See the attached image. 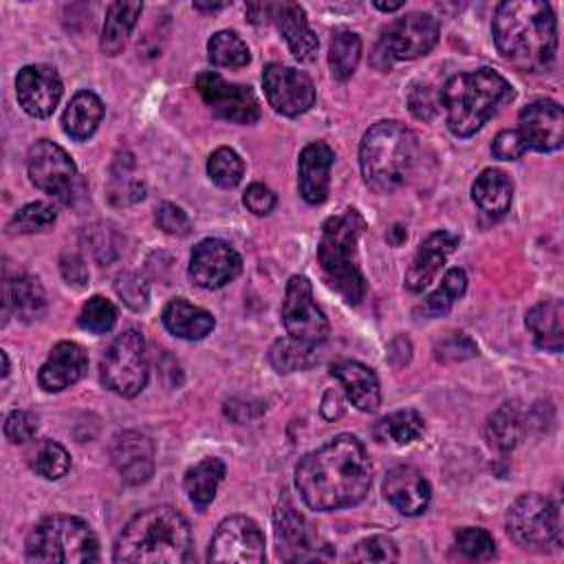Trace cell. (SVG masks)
Instances as JSON below:
<instances>
[{"label":"cell","mask_w":564,"mask_h":564,"mask_svg":"<svg viewBox=\"0 0 564 564\" xmlns=\"http://www.w3.org/2000/svg\"><path fill=\"white\" fill-rule=\"evenodd\" d=\"M101 117H104L101 99L90 90H79L68 101V106L62 115V128L70 139L84 141L95 134Z\"/></svg>","instance_id":"obj_31"},{"label":"cell","mask_w":564,"mask_h":564,"mask_svg":"<svg viewBox=\"0 0 564 564\" xmlns=\"http://www.w3.org/2000/svg\"><path fill=\"white\" fill-rule=\"evenodd\" d=\"M487 441L491 447L500 452H509L522 438V416L516 403H502L487 419Z\"/></svg>","instance_id":"obj_35"},{"label":"cell","mask_w":564,"mask_h":564,"mask_svg":"<svg viewBox=\"0 0 564 564\" xmlns=\"http://www.w3.org/2000/svg\"><path fill=\"white\" fill-rule=\"evenodd\" d=\"M37 432V416L26 410H13L4 419V436L11 443H26Z\"/></svg>","instance_id":"obj_48"},{"label":"cell","mask_w":564,"mask_h":564,"mask_svg":"<svg viewBox=\"0 0 564 564\" xmlns=\"http://www.w3.org/2000/svg\"><path fill=\"white\" fill-rule=\"evenodd\" d=\"M425 430L423 416L416 410H397L383 419H379L372 427V434L379 443L390 445H408L416 441Z\"/></svg>","instance_id":"obj_34"},{"label":"cell","mask_w":564,"mask_h":564,"mask_svg":"<svg viewBox=\"0 0 564 564\" xmlns=\"http://www.w3.org/2000/svg\"><path fill=\"white\" fill-rule=\"evenodd\" d=\"M454 546L460 555L476 562H489L496 557L494 538L478 527H463L454 533Z\"/></svg>","instance_id":"obj_42"},{"label":"cell","mask_w":564,"mask_h":564,"mask_svg":"<svg viewBox=\"0 0 564 564\" xmlns=\"http://www.w3.org/2000/svg\"><path fill=\"white\" fill-rule=\"evenodd\" d=\"M361 57V40L357 33L348 31V29H339L333 33L330 44H328V66H330V75L337 82H346Z\"/></svg>","instance_id":"obj_36"},{"label":"cell","mask_w":564,"mask_h":564,"mask_svg":"<svg viewBox=\"0 0 564 564\" xmlns=\"http://www.w3.org/2000/svg\"><path fill=\"white\" fill-rule=\"evenodd\" d=\"M154 220H156L159 229H163L165 234H172V236H187L192 231L189 216L174 203H161L156 207Z\"/></svg>","instance_id":"obj_47"},{"label":"cell","mask_w":564,"mask_h":564,"mask_svg":"<svg viewBox=\"0 0 564 564\" xmlns=\"http://www.w3.org/2000/svg\"><path fill=\"white\" fill-rule=\"evenodd\" d=\"M223 478H225V463L220 458L209 456V458L198 460L194 467L187 469L185 480H183L189 502L198 511H205L207 505L214 500L216 489Z\"/></svg>","instance_id":"obj_32"},{"label":"cell","mask_w":564,"mask_h":564,"mask_svg":"<svg viewBox=\"0 0 564 564\" xmlns=\"http://www.w3.org/2000/svg\"><path fill=\"white\" fill-rule=\"evenodd\" d=\"M375 7L379 11H397V9L403 7V2H375Z\"/></svg>","instance_id":"obj_57"},{"label":"cell","mask_w":564,"mask_h":564,"mask_svg":"<svg viewBox=\"0 0 564 564\" xmlns=\"http://www.w3.org/2000/svg\"><path fill=\"white\" fill-rule=\"evenodd\" d=\"M0 357H2V379L9 375V357H7V352L2 350L0 352Z\"/></svg>","instance_id":"obj_58"},{"label":"cell","mask_w":564,"mask_h":564,"mask_svg":"<svg viewBox=\"0 0 564 564\" xmlns=\"http://www.w3.org/2000/svg\"><path fill=\"white\" fill-rule=\"evenodd\" d=\"M527 328L538 348L560 352L564 346V304L562 300H542L527 313Z\"/></svg>","instance_id":"obj_27"},{"label":"cell","mask_w":564,"mask_h":564,"mask_svg":"<svg viewBox=\"0 0 564 564\" xmlns=\"http://www.w3.org/2000/svg\"><path fill=\"white\" fill-rule=\"evenodd\" d=\"M372 485V465L361 441L337 434L295 465V487L313 511L359 505Z\"/></svg>","instance_id":"obj_1"},{"label":"cell","mask_w":564,"mask_h":564,"mask_svg":"<svg viewBox=\"0 0 564 564\" xmlns=\"http://www.w3.org/2000/svg\"><path fill=\"white\" fill-rule=\"evenodd\" d=\"M11 311L24 322H31L44 315L46 293L37 278L18 275L13 282L4 284V319Z\"/></svg>","instance_id":"obj_30"},{"label":"cell","mask_w":564,"mask_h":564,"mask_svg":"<svg viewBox=\"0 0 564 564\" xmlns=\"http://www.w3.org/2000/svg\"><path fill=\"white\" fill-rule=\"evenodd\" d=\"M364 231V218L355 207H348L339 216H330L319 236L317 262L324 271L326 282L348 302L359 304L366 284L359 271L357 242Z\"/></svg>","instance_id":"obj_6"},{"label":"cell","mask_w":564,"mask_h":564,"mask_svg":"<svg viewBox=\"0 0 564 564\" xmlns=\"http://www.w3.org/2000/svg\"><path fill=\"white\" fill-rule=\"evenodd\" d=\"M112 560L119 564H181L192 560V529L167 505L139 511L121 529Z\"/></svg>","instance_id":"obj_3"},{"label":"cell","mask_w":564,"mask_h":564,"mask_svg":"<svg viewBox=\"0 0 564 564\" xmlns=\"http://www.w3.org/2000/svg\"><path fill=\"white\" fill-rule=\"evenodd\" d=\"M335 152L326 141L308 143L297 159V187L308 205L326 200Z\"/></svg>","instance_id":"obj_23"},{"label":"cell","mask_w":564,"mask_h":564,"mask_svg":"<svg viewBox=\"0 0 564 564\" xmlns=\"http://www.w3.org/2000/svg\"><path fill=\"white\" fill-rule=\"evenodd\" d=\"M267 553H264V535L260 531V527L245 516H231L225 518L212 542H209V551H207V560L209 562H238V564H247V562H264Z\"/></svg>","instance_id":"obj_13"},{"label":"cell","mask_w":564,"mask_h":564,"mask_svg":"<svg viewBox=\"0 0 564 564\" xmlns=\"http://www.w3.org/2000/svg\"><path fill=\"white\" fill-rule=\"evenodd\" d=\"M416 159V137L399 121H377L361 139L359 167L366 185L390 194L405 183Z\"/></svg>","instance_id":"obj_5"},{"label":"cell","mask_w":564,"mask_h":564,"mask_svg":"<svg viewBox=\"0 0 564 564\" xmlns=\"http://www.w3.org/2000/svg\"><path fill=\"white\" fill-rule=\"evenodd\" d=\"M269 359L278 372H293V370L308 368L317 359V355L313 348H306L293 341L291 337H284L271 346Z\"/></svg>","instance_id":"obj_40"},{"label":"cell","mask_w":564,"mask_h":564,"mask_svg":"<svg viewBox=\"0 0 564 564\" xmlns=\"http://www.w3.org/2000/svg\"><path fill=\"white\" fill-rule=\"evenodd\" d=\"M62 275L68 280V284H77V286H84L88 280V271H86L82 258L75 253L62 258Z\"/></svg>","instance_id":"obj_53"},{"label":"cell","mask_w":564,"mask_h":564,"mask_svg":"<svg viewBox=\"0 0 564 564\" xmlns=\"http://www.w3.org/2000/svg\"><path fill=\"white\" fill-rule=\"evenodd\" d=\"M117 293L121 295V300L132 306L134 311L145 308L148 304V284L141 275L137 273H123L117 278Z\"/></svg>","instance_id":"obj_49"},{"label":"cell","mask_w":564,"mask_h":564,"mask_svg":"<svg viewBox=\"0 0 564 564\" xmlns=\"http://www.w3.org/2000/svg\"><path fill=\"white\" fill-rule=\"evenodd\" d=\"M196 90L220 119L247 126L260 117V106L253 90L249 86L231 84L214 70H203L196 77Z\"/></svg>","instance_id":"obj_14"},{"label":"cell","mask_w":564,"mask_h":564,"mask_svg":"<svg viewBox=\"0 0 564 564\" xmlns=\"http://www.w3.org/2000/svg\"><path fill=\"white\" fill-rule=\"evenodd\" d=\"M247 15L251 22L262 24L271 20V2H258V4H249L247 7Z\"/></svg>","instance_id":"obj_55"},{"label":"cell","mask_w":564,"mask_h":564,"mask_svg":"<svg viewBox=\"0 0 564 564\" xmlns=\"http://www.w3.org/2000/svg\"><path fill=\"white\" fill-rule=\"evenodd\" d=\"M227 4L225 2H218V4H205V2H194V9H198V11H220V9H225Z\"/></svg>","instance_id":"obj_56"},{"label":"cell","mask_w":564,"mask_h":564,"mask_svg":"<svg viewBox=\"0 0 564 564\" xmlns=\"http://www.w3.org/2000/svg\"><path fill=\"white\" fill-rule=\"evenodd\" d=\"M88 368V357L84 348L75 341H59L51 348L46 361L37 372L40 388L46 392H62L75 386Z\"/></svg>","instance_id":"obj_22"},{"label":"cell","mask_w":564,"mask_h":564,"mask_svg":"<svg viewBox=\"0 0 564 564\" xmlns=\"http://www.w3.org/2000/svg\"><path fill=\"white\" fill-rule=\"evenodd\" d=\"M471 355H476V346L463 333H452L436 346V359H441V361H456V359H465Z\"/></svg>","instance_id":"obj_51"},{"label":"cell","mask_w":564,"mask_h":564,"mask_svg":"<svg viewBox=\"0 0 564 564\" xmlns=\"http://www.w3.org/2000/svg\"><path fill=\"white\" fill-rule=\"evenodd\" d=\"M471 198L480 207V212L489 216H502L507 214L513 198L511 178L502 170L487 167L476 176L471 185Z\"/></svg>","instance_id":"obj_29"},{"label":"cell","mask_w":564,"mask_h":564,"mask_svg":"<svg viewBox=\"0 0 564 564\" xmlns=\"http://www.w3.org/2000/svg\"><path fill=\"white\" fill-rule=\"evenodd\" d=\"M207 174L218 187H236L242 181L245 163L231 148H216L207 159Z\"/></svg>","instance_id":"obj_39"},{"label":"cell","mask_w":564,"mask_h":564,"mask_svg":"<svg viewBox=\"0 0 564 564\" xmlns=\"http://www.w3.org/2000/svg\"><path fill=\"white\" fill-rule=\"evenodd\" d=\"M456 245H458V236H454L452 231L438 229V231L430 234L419 245V249L405 271V286L412 293H419L425 286H430V282H434V278L438 275L447 256L456 249Z\"/></svg>","instance_id":"obj_21"},{"label":"cell","mask_w":564,"mask_h":564,"mask_svg":"<svg viewBox=\"0 0 564 564\" xmlns=\"http://www.w3.org/2000/svg\"><path fill=\"white\" fill-rule=\"evenodd\" d=\"M31 467L46 480H57L70 469L68 452L55 441H42L31 458Z\"/></svg>","instance_id":"obj_41"},{"label":"cell","mask_w":564,"mask_h":564,"mask_svg":"<svg viewBox=\"0 0 564 564\" xmlns=\"http://www.w3.org/2000/svg\"><path fill=\"white\" fill-rule=\"evenodd\" d=\"M511 84L491 68L458 73L441 88V106L454 137L476 134L505 104L513 99Z\"/></svg>","instance_id":"obj_4"},{"label":"cell","mask_w":564,"mask_h":564,"mask_svg":"<svg viewBox=\"0 0 564 564\" xmlns=\"http://www.w3.org/2000/svg\"><path fill=\"white\" fill-rule=\"evenodd\" d=\"M79 326L88 333L95 335H104L108 333L115 322H117V308L110 300L101 297V295H93L79 311Z\"/></svg>","instance_id":"obj_44"},{"label":"cell","mask_w":564,"mask_h":564,"mask_svg":"<svg viewBox=\"0 0 564 564\" xmlns=\"http://www.w3.org/2000/svg\"><path fill=\"white\" fill-rule=\"evenodd\" d=\"M55 218H57V214H55L53 205H48L44 200H35V203L20 207L13 214L9 229L13 234H35V231L48 229L55 223Z\"/></svg>","instance_id":"obj_43"},{"label":"cell","mask_w":564,"mask_h":564,"mask_svg":"<svg viewBox=\"0 0 564 564\" xmlns=\"http://www.w3.org/2000/svg\"><path fill=\"white\" fill-rule=\"evenodd\" d=\"M145 341L137 328L117 335L99 361L101 383L119 397H137L148 383Z\"/></svg>","instance_id":"obj_9"},{"label":"cell","mask_w":564,"mask_h":564,"mask_svg":"<svg viewBox=\"0 0 564 564\" xmlns=\"http://www.w3.org/2000/svg\"><path fill=\"white\" fill-rule=\"evenodd\" d=\"M207 55L214 66H223V68H242L251 59L249 46L234 31L214 33L207 42Z\"/></svg>","instance_id":"obj_37"},{"label":"cell","mask_w":564,"mask_h":564,"mask_svg":"<svg viewBox=\"0 0 564 564\" xmlns=\"http://www.w3.org/2000/svg\"><path fill=\"white\" fill-rule=\"evenodd\" d=\"M397 557H399L397 544L388 535L364 538L348 553V560H352V562H386L388 564V562H397Z\"/></svg>","instance_id":"obj_45"},{"label":"cell","mask_w":564,"mask_h":564,"mask_svg":"<svg viewBox=\"0 0 564 564\" xmlns=\"http://www.w3.org/2000/svg\"><path fill=\"white\" fill-rule=\"evenodd\" d=\"M64 86L57 70L48 64H29L18 70L15 97L31 117H51L62 99Z\"/></svg>","instance_id":"obj_17"},{"label":"cell","mask_w":564,"mask_h":564,"mask_svg":"<svg viewBox=\"0 0 564 564\" xmlns=\"http://www.w3.org/2000/svg\"><path fill=\"white\" fill-rule=\"evenodd\" d=\"M26 172L31 183L51 198L64 205H73L77 200L82 187L79 172L66 150L55 141L40 139L29 148Z\"/></svg>","instance_id":"obj_10"},{"label":"cell","mask_w":564,"mask_h":564,"mask_svg":"<svg viewBox=\"0 0 564 564\" xmlns=\"http://www.w3.org/2000/svg\"><path fill=\"white\" fill-rule=\"evenodd\" d=\"M507 533L522 549L544 551L560 546V507L540 494H522L507 511Z\"/></svg>","instance_id":"obj_8"},{"label":"cell","mask_w":564,"mask_h":564,"mask_svg":"<svg viewBox=\"0 0 564 564\" xmlns=\"http://www.w3.org/2000/svg\"><path fill=\"white\" fill-rule=\"evenodd\" d=\"M491 33L498 53L518 70L542 73L553 66L557 22L551 4L540 0L500 2Z\"/></svg>","instance_id":"obj_2"},{"label":"cell","mask_w":564,"mask_h":564,"mask_svg":"<svg viewBox=\"0 0 564 564\" xmlns=\"http://www.w3.org/2000/svg\"><path fill=\"white\" fill-rule=\"evenodd\" d=\"M163 326L172 335L194 341L207 337L214 330L216 322L209 311L189 304L185 297H176L163 308Z\"/></svg>","instance_id":"obj_28"},{"label":"cell","mask_w":564,"mask_h":564,"mask_svg":"<svg viewBox=\"0 0 564 564\" xmlns=\"http://www.w3.org/2000/svg\"><path fill=\"white\" fill-rule=\"evenodd\" d=\"M262 86L269 106L284 117L304 115L315 101L311 77L291 66L269 64L262 73Z\"/></svg>","instance_id":"obj_15"},{"label":"cell","mask_w":564,"mask_h":564,"mask_svg":"<svg viewBox=\"0 0 564 564\" xmlns=\"http://www.w3.org/2000/svg\"><path fill=\"white\" fill-rule=\"evenodd\" d=\"M341 412H344L341 394H339L337 390H328V392L324 394V399H322V414H324V419L335 421V419L341 416Z\"/></svg>","instance_id":"obj_54"},{"label":"cell","mask_w":564,"mask_h":564,"mask_svg":"<svg viewBox=\"0 0 564 564\" xmlns=\"http://www.w3.org/2000/svg\"><path fill=\"white\" fill-rule=\"evenodd\" d=\"M242 269L240 253L220 238H205L200 240L192 256L187 275L200 289H220L231 282Z\"/></svg>","instance_id":"obj_16"},{"label":"cell","mask_w":564,"mask_h":564,"mask_svg":"<svg viewBox=\"0 0 564 564\" xmlns=\"http://www.w3.org/2000/svg\"><path fill=\"white\" fill-rule=\"evenodd\" d=\"M465 289H467V275H465V271L458 269V267L449 269V271L443 275L441 284L425 297V302H423V313H425L427 317H441V315H445V313L456 304V300L463 297Z\"/></svg>","instance_id":"obj_38"},{"label":"cell","mask_w":564,"mask_h":564,"mask_svg":"<svg viewBox=\"0 0 564 564\" xmlns=\"http://www.w3.org/2000/svg\"><path fill=\"white\" fill-rule=\"evenodd\" d=\"M242 203L245 207L256 214V216H267L273 207H275V194L262 185V183H251L247 189H245V196H242Z\"/></svg>","instance_id":"obj_52"},{"label":"cell","mask_w":564,"mask_h":564,"mask_svg":"<svg viewBox=\"0 0 564 564\" xmlns=\"http://www.w3.org/2000/svg\"><path fill=\"white\" fill-rule=\"evenodd\" d=\"M438 20L430 13H408L383 31L379 44L375 46L372 64L386 70L392 62L427 55L438 42Z\"/></svg>","instance_id":"obj_11"},{"label":"cell","mask_w":564,"mask_h":564,"mask_svg":"<svg viewBox=\"0 0 564 564\" xmlns=\"http://www.w3.org/2000/svg\"><path fill=\"white\" fill-rule=\"evenodd\" d=\"M271 20L282 33L289 51L300 62H311L317 53L319 40L306 22V13L297 2H271Z\"/></svg>","instance_id":"obj_24"},{"label":"cell","mask_w":564,"mask_h":564,"mask_svg":"<svg viewBox=\"0 0 564 564\" xmlns=\"http://www.w3.org/2000/svg\"><path fill=\"white\" fill-rule=\"evenodd\" d=\"M282 324L286 335L306 346L317 350L328 337V319L324 317L322 308L313 300V286L308 278L293 275L286 282L284 300H282Z\"/></svg>","instance_id":"obj_12"},{"label":"cell","mask_w":564,"mask_h":564,"mask_svg":"<svg viewBox=\"0 0 564 564\" xmlns=\"http://www.w3.org/2000/svg\"><path fill=\"white\" fill-rule=\"evenodd\" d=\"M491 152L500 161H516L527 152V145L518 130H502L491 143Z\"/></svg>","instance_id":"obj_50"},{"label":"cell","mask_w":564,"mask_h":564,"mask_svg":"<svg viewBox=\"0 0 564 564\" xmlns=\"http://www.w3.org/2000/svg\"><path fill=\"white\" fill-rule=\"evenodd\" d=\"M383 496L399 513L419 516L427 509L432 489L416 467L397 465L383 478Z\"/></svg>","instance_id":"obj_20"},{"label":"cell","mask_w":564,"mask_h":564,"mask_svg":"<svg viewBox=\"0 0 564 564\" xmlns=\"http://www.w3.org/2000/svg\"><path fill=\"white\" fill-rule=\"evenodd\" d=\"M275 540H278V555L282 560L300 562V560L319 557L317 549L311 544L304 518L289 502H284L275 511Z\"/></svg>","instance_id":"obj_26"},{"label":"cell","mask_w":564,"mask_h":564,"mask_svg":"<svg viewBox=\"0 0 564 564\" xmlns=\"http://www.w3.org/2000/svg\"><path fill=\"white\" fill-rule=\"evenodd\" d=\"M330 375L341 383L350 403L361 412H375L381 403L379 379L372 368L364 366L361 361L344 359L330 366Z\"/></svg>","instance_id":"obj_25"},{"label":"cell","mask_w":564,"mask_h":564,"mask_svg":"<svg viewBox=\"0 0 564 564\" xmlns=\"http://www.w3.org/2000/svg\"><path fill=\"white\" fill-rule=\"evenodd\" d=\"M438 106H441V93H436L434 86L430 84H414L412 90L408 93V108L421 121L434 119L438 112Z\"/></svg>","instance_id":"obj_46"},{"label":"cell","mask_w":564,"mask_h":564,"mask_svg":"<svg viewBox=\"0 0 564 564\" xmlns=\"http://www.w3.org/2000/svg\"><path fill=\"white\" fill-rule=\"evenodd\" d=\"M24 553L29 562H97L99 542L84 520L75 516H48L26 535Z\"/></svg>","instance_id":"obj_7"},{"label":"cell","mask_w":564,"mask_h":564,"mask_svg":"<svg viewBox=\"0 0 564 564\" xmlns=\"http://www.w3.org/2000/svg\"><path fill=\"white\" fill-rule=\"evenodd\" d=\"M518 132L527 150L553 152L564 143V112L553 99H535L520 110Z\"/></svg>","instance_id":"obj_18"},{"label":"cell","mask_w":564,"mask_h":564,"mask_svg":"<svg viewBox=\"0 0 564 564\" xmlns=\"http://www.w3.org/2000/svg\"><path fill=\"white\" fill-rule=\"evenodd\" d=\"M110 458L123 482L141 485L154 471V445L139 430H123L110 443Z\"/></svg>","instance_id":"obj_19"},{"label":"cell","mask_w":564,"mask_h":564,"mask_svg":"<svg viewBox=\"0 0 564 564\" xmlns=\"http://www.w3.org/2000/svg\"><path fill=\"white\" fill-rule=\"evenodd\" d=\"M141 2H112L106 11L104 29H101V51L106 55H119L137 24L141 13Z\"/></svg>","instance_id":"obj_33"}]
</instances>
